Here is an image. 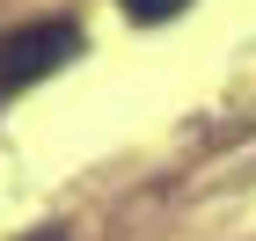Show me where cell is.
<instances>
[{
    "label": "cell",
    "instance_id": "3957f363",
    "mask_svg": "<svg viewBox=\"0 0 256 241\" xmlns=\"http://www.w3.org/2000/svg\"><path fill=\"white\" fill-rule=\"evenodd\" d=\"M30 241H59V234H30Z\"/></svg>",
    "mask_w": 256,
    "mask_h": 241
},
{
    "label": "cell",
    "instance_id": "7a4b0ae2",
    "mask_svg": "<svg viewBox=\"0 0 256 241\" xmlns=\"http://www.w3.org/2000/svg\"><path fill=\"white\" fill-rule=\"evenodd\" d=\"M176 7H183V0H124V15H132V22H168Z\"/></svg>",
    "mask_w": 256,
    "mask_h": 241
},
{
    "label": "cell",
    "instance_id": "6da1fadb",
    "mask_svg": "<svg viewBox=\"0 0 256 241\" xmlns=\"http://www.w3.org/2000/svg\"><path fill=\"white\" fill-rule=\"evenodd\" d=\"M74 51H80L74 22H30V29H15V37L0 44V88H30V80L59 73Z\"/></svg>",
    "mask_w": 256,
    "mask_h": 241
}]
</instances>
